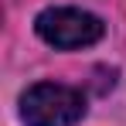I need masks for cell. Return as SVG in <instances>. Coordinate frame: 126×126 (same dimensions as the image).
Listing matches in <instances>:
<instances>
[{
  "mask_svg": "<svg viewBox=\"0 0 126 126\" xmlns=\"http://www.w3.org/2000/svg\"><path fill=\"white\" fill-rule=\"evenodd\" d=\"M85 116L79 89L58 82H38L21 95V119L27 126H75Z\"/></svg>",
  "mask_w": 126,
  "mask_h": 126,
  "instance_id": "cell-1",
  "label": "cell"
},
{
  "mask_svg": "<svg viewBox=\"0 0 126 126\" xmlns=\"http://www.w3.org/2000/svg\"><path fill=\"white\" fill-rule=\"evenodd\" d=\"M34 31H38L41 41H48L51 48H65V51L89 48L106 34L102 21L89 10H79V7H48V10H41L38 21H34Z\"/></svg>",
  "mask_w": 126,
  "mask_h": 126,
  "instance_id": "cell-2",
  "label": "cell"
}]
</instances>
